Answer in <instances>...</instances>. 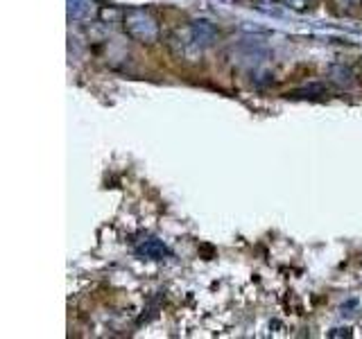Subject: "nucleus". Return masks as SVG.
I'll return each mask as SVG.
<instances>
[{
  "mask_svg": "<svg viewBox=\"0 0 362 339\" xmlns=\"http://www.w3.org/2000/svg\"><path fill=\"white\" fill-rule=\"evenodd\" d=\"M179 52L188 59H199L202 52L218 41V30L209 20H192L190 25L179 30Z\"/></svg>",
  "mask_w": 362,
  "mask_h": 339,
  "instance_id": "obj_1",
  "label": "nucleus"
},
{
  "mask_svg": "<svg viewBox=\"0 0 362 339\" xmlns=\"http://www.w3.org/2000/svg\"><path fill=\"white\" fill-rule=\"evenodd\" d=\"M95 14V5L93 0H68V18L75 23H84L90 20Z\"/></svg>",
  "mask_w": 362,
  "mask_h": 339,
  "instance_id": "obj_4",
  "label": "nucleus"
},
{
  "mask_svg": "<svg viewBox=\"0 0 362 339\" xmlns=\"http://www.w3.org/2000/svg\"><path fill=\"white\" fill-rule=\"evenodd\" d=\"M331 337H351V333H349V328H337V331H333V333H328Z\"/></svg>",
  "mask_w": 362,
  "mask_h": 339,
  "instance_id": "obj_6",
  "label": "nucleus"
},
{
  "mask_svg": "<svg viewBox=\"0 0 362 339\" xmlns=\"http://www.w3.org/2000/svg\"><path fill=\"white\" fill-rule=\"evenodd\" d=\"M136 254L147 260H163L170 256V249L161 240H156V237H147L141 244H136Z\"/></svg>",
  "mask_w": 362,
  "mask_h": 339,
  "instance_id": "obj_3",
  "label": "nucleus"
},
{
  "mask_svg": "<svg viewBox=\"0 0 362 339\" xmlns=\"http://www.w3.org/2000/svg\"><path fill=\"white\" fill-rule=\"evenodd\" d=\"M313 5V0H286V7H290L292 11H305Z\"/></svg>",
  "mask_w": 362,
  "mask_h": 339,
  "instance_id": "obj_5",
  "label": "nucleus"
},
{
  "mask_svg": "<svg viewBox=\"0 0 362 339\" xmlns=\"http://www.w3.org/2000/svg\"><path fill=\"white\" fill-rule=\"evenodd\" d=\"M122 28L129 39L139 43H154L158 41V23L152 11L143 7H132L122 14Z\"/></svg>",
  "mask_w": 362,
  "mask_h": 339,
  "instance_id": "obj_2",
  "label": "nucleus"
}]
</instances>
